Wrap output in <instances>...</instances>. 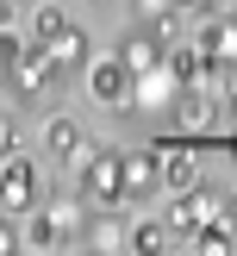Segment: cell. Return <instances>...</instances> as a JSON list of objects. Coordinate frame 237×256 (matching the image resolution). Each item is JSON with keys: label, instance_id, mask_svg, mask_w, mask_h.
<instances>
[{"label": "cell", "instance_id": "6da1fadb", "mask_svg": "<svg viewBox=\"0 0 237 256\" xmlns=\"http://www.w3.org/2000/svg\"><path fill=\"white\" fill-rule=\"evenodd\" d=\"M31 200H37V169L25 162V150L0 156V212H6V219H25Z\"/></svg>", "mask_w": 237, "mask_h": 256}, {"label": "cell", "instance_id": "7a4b0ae2", "mask_svg": "<svg viewBox=\"0 0 237 256\" xmlns=\"http://www.w3.org/2000/svg\"><path fill=\"white\" fill-rule=\"evenodd\" d=\"M131 82H137V75L125 69L119 56H100V62H87V94H94L100 106H112V112H131Z\"/></svg>", "mask_w": 237, "mask_h": 256}, {"label": "cell", "instance_id": "3957f363", "mask_svg": "<svg viewBox=\"0 0 237 256\" xmlns=\"http://www.w3.org/2000/svg\"><path fill=\"white\" fill-rule=\"evenodd\" d=\"M81 194L119 206V194H125V188H119V150H100V144L81 150Z\"/></svg>", "mask_w": 237, "mask_h": 256}, {"label": "cell", "instance_id": "277c9868", "mask_svg": "<svg viewBox=\"0 0 237 256\" xmlns=\"http://www.w3.org/2000/svg\"><path fill=\"white\" fill-rule=\"evenodd\" d=\"M162 62H169V75H175L181 88H200V94H206V88H219V69L206 62V50H200V44H175V50H162Z\"/></svg>", "mask_w": 237, "mask_h": 256}, {"label": "cell", "instance_id": "5b68a950", "mask_svg": "<svg viewBox=\"0 0 237 256\" xmlns=\"http://www.w3.org/2000/svg\"><path fill=\"white\" fill-rule=\"evenodd\" d=\"M50 75H56V62H50V50L37 44V50H19V62H12L6 88L25 100V94H44V88H50Z\"/></svg>", "mask_w": 237, "mask_h": 256}, {"label": "cell", "instance_id": "8992f818", "mask_svg": "<svg viewBox=\"0 0 237 256\" xmlns=\"http://www.w3.org/2000/svg\"><path fill=\"white\" fill-rule=\"evenodd\" d=\"M200 50H206L212 69H237V12H225V19H206V32H200Z\"/></svg>", "mask_w": 237, "mask_h": 256}, {"label": "cell", "instance_id": "52a82bcc", "mask_svg": "<svg viewBox=\"0 0 237 256\" xmlns=\"http://www.w3.org/2000/svg\"><path fill=\"white\" fill-rule=\"evenodd\" d=\"M119 188L125 194H150V188H162V162L150 156V150H119Z\"/></svg>", "mask_w": 237, "mask_h": 256}, {"label": "cell", "instance_id": "ba28073f", "mask_svg": "<svg viewBox=\"0 0 237 256\" xmlns=\"http://www.w3.org/2000/svg\"><path fill=\"white\" fill-rule=\"evenodd\" d=\"M112 56H119L131 75H144V69H156V62H162V38L150 32V25H137V32L119 38V50H112Z\"/></svg>", "mask_w": 237, "mask_h": 256}, {"label": "cell", "instance_id": "9c48e42d", "mask_svg": "<svg viewBox=\"0 0 237 256\" xmlns=\"http://www.w3.org/2000/svg\"><path fill=\"white\" fill-rule=\"evenodd\" d=\"M175 94H181V82L169 75V62H156L131 82V106H175Z\"/></svg>", "mask_w": 237, "mask_h": 256}, {"label": "cell", "instance_id": "30bf717a", "mask_svg": "<svg viewBox=\"0 0 237 256\" xmlns=\"http://www.w3.org/2000/svg\"><path fill=\"white\" fill-rule=\"evenodd\" d=\"M175 125H181V132H212L219 112H212V100L200 94V88H181V94H175Z\"/></svg>", "mask_w": 237, "mask_h": 256}, {"label": "cell", "instance_id": "8fae6325", "mask_svg": "<svg viewBox=\"0 0 237 256\" xmlns=\"http://www.w3.org/2000/svg\"><path fill=\"white\" fill-rule=\"evenodd\" d=\"M62 232H69V225L56 219V206H44V212L31 206V212H25V244H31V250H56Z\"/></svg>", "mask_w": 237, "mask_h": 256}, {"label": "cell", "instance_id": "7c38bea8", "mask_svg": "<svg viewBox=\"0 0 237 256\" xmlns=\"http://www.w3.org/2000/svg\"><path fill=\"white\" fill-rule=\"evenodd\" d=\"M44 50H50V62H56V69H75V62H87V32H81V25H62Z\"/></svg>", "mask_w": 237, "mask_h": 256}, {"label": "cell", "instance_id": "4fadbf2b", "mask_svg": "<svg viewBox=\"0 0 237 256\" xmlns=\"http://www.w3.org/2000/svg\"><path fill=\"white\" fill-rule=\"evenodd\" d=\"M44 144L56 150V156H81L87 138H81V125H75V119H50V125H44Z\"/></svg>", "mask_w": 237, "mask_h": 256}, {"label": "cell", "instance_id": "5bb4252c", "mask_svg": "<svg viewBox=\"0 0 237 256\" xmlns=\"http://www.w3.org/2000/svg\"><path fill=\"white\" fill-rule=\"evenodd\" d=\"M194 238H200V250H206V256H225V250L237 244V225H231V212H219V219H206Z\"/></svg>", "mask_w": 237, "mask_h": 256}, {"label": "cell", "instance_id": "9a60e30c", "mask_svg": "<svg viewBox=\"0 0 237 256\" xmlns=\"http://www.w3.org/2000/svg\"><path fill=\"white\" fill-rule=\"evenodd\" d=\"M162 182H169V194H187V188H200L194 156H162Z\"/></svg>", "mask_w": 237, "mask_h": 256}, {"label": "cell", "instance_id": "2e32d148", "mask_svg": "<svg viewBox=\"0 0 237 256\" xmlns=\"http://www.w3.org/2000/svg\"><path fill=\"white\" fill-rule=\"evenodd\" d=\"M162 244H169V225H156V219L131 225V250H162Z\"/></svg>", "mask_w": 237, "mask_h": 256}, {"label": "cell", "instance_id": "e0dca14e", "mask_svg": "<svg viewBox=\"0 0 237 256\" xmlns=\"http://www.w3.org/2000/svg\"><path fill=\"white\" fill-rule=\"evenodd\" d=\"M62 25H69V19H62L56 6H37V19H31V32H37V44H50V38H56Z\"/></svg>", "mask_w": 237, "mask_h": 256}, {"label": "cell", "instance_id": "ac0fdd59", "mask_svg": "<svg viewBox=\"0 0 237 256\" xmlns=\"http://www.w3.org/2000/svg\"><path fill=\"white\" fill-rule=\"evenodd\" d=\"M87 238H94V244H119L125 225H119V219H94V225H87Z\"/></svg>", "mask_w": 237, "mask_h": 256}, {"label": "cell", "instance_id": "d6986e66", "mask_svg": "<svg viewBox=\"0 0 237 256\" xmlns=\"http://www.w3.org/2000/svg\"><path fill=\"white\" fill-rule=\"evenodd\" d=\"M12 62H19V38H12V32H0V82L12 75Z\"/></svg>", "mask_w": 237, "mask_h": 256}, {"label": "cell", "instance_id": "ffe728a7", "mask_svg": "<svg viewBox=\"0 0 237 256\" xmlns=\"http://www.w3.org/2000/svg\"><path fill=\"white\" fill-rule=\"evenodd\" d=\"M12 150H19V138H12V119L0 112V156H12Z\"/></svg>", "mask_w": 237, "mask_h": 256}, {"label": "cell", "instance_id": "44dd1931", "mask_svg": "<svg viewBox=\"0 0 237 256\" xmlns=\"http://www.w3.org/2000/svg\"><path fill=\"white\" fill-rule=\"evenodd\" d=\"M12 244H19V232H12V219H0V256H6Z\"/></svg>", "mask_w": 237, "mask_h": 256}, {"label": "cell", "instance_id": "7402d4cb", "mask_svg": "<svg viewBox=\"0 0 237 256\" xmlns=\"http://www.w3.org/2000/svg\"><path fill=\"white\" fill-rule=\"evenodd\" d=\"M137 6H144L150 19H162V12H169V0H137Z\"/></svg>", "mask_w": 237, "mask_h": 256}, {"label": "cell", "instance_id": "603a6c76", "mask_svg": "<svg viewBox=\"0 0 237 256\" xmlns=\"http://www.w3.org/2000/svg\"><path fill=\"white\" fill-rule=\"evenodd\" d=\"M6 19H12V0H0V32H6Z\"/></svg>", "mask_w": 237, "mask_h": 256}, {"label": "cell", "instance_id": "cb8c5ba5", "mask_svg": "<svg viewBox=\"0 0 237 256\" xmlns=\"http://www.w3.org/2000/svg\"><path fill=\"white\" fill-rule=\"evenodd\" d=\"M169 6H200V0H169Z\"/></svg>", "mask_w": 237, "mask_h": 256}, {"label": "cell", "instance_id": "d4e9b609", "mask_svg": "<svg viewBox=\"0 0 237 256\" xmlns=\"http://www.w3.org/2000/svg\"><path fill=\"white\" fill-rule=\"evenodd\" d=\"M225 106H231V119H237V94H231V100H225Z\"/></svg>", "mask_w": 237, "mask_h": 256}, {"label": "cell", "instance_id": "484cf974", "mask_svg": "<svg viewBox=\"0 0 237 256\" xmlns=\"http://www.w3.org/2000/svg\"><path fill=\"white\" fill-rule=\"evenodd\" d=\"M225 206H231V219H237V194H231V200H225Z\"/></svg>", "mask_w": 237, "mask_h": 256}]
</instances>
